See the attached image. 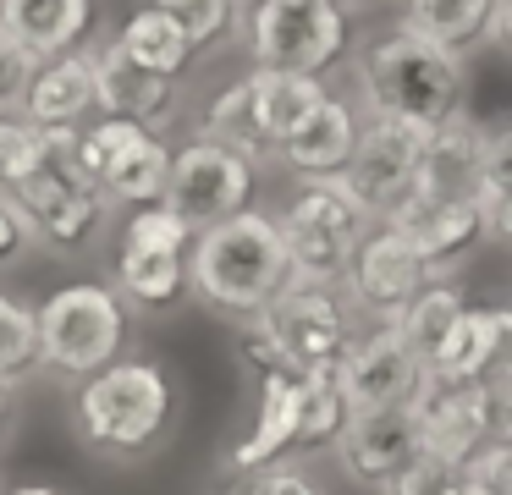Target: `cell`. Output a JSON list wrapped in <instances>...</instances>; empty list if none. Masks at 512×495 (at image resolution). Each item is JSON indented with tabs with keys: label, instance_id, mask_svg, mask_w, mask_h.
I'll return each instance as SVG.
<instances>
[{
	"label": "cell",
	"instance_id": "cell-4",
	"mask_svg": "<svg viewBox=\"0 0 512 495\" xmlns=\"http://www.w3.org/2000/svg\"><path fill=\"white\" fill-rule=\"evenodd\" d=\"M358 336V314L347 308L342 286H298L292 281L265 314L237 325V352L254 374H336L347 341Z\"/></svg>",
	"mask_w": 512,
	"mask_h": 495
},
{
	"label": "cell",
	"instance_id": "cell-39",
	"mask_svg": "<svg viewBox=\"0 0 512 495\" xmlns=\"http://www.w3.org/2000/svg\"><path fill=\"white\" fill-rule=\"evenodd\" d=\"M446 495H507V490H490V484H479V479H468L463 468H457V479H452V490Z\"/></svg>",
	"mask_w": 512,
	"mask_h": 495
},
{
	"label": "cell",
	"instance_id": "cell-37",
	"mask_svg": "<svg viewBox=\"0 0 512 495\" xmlns=\"http://www.w3.org/2000/svg\"><path fill=\"white\" fill-rule=\"evenodd\" d=\"M28 248H34V242H28V226L17 220V209L0 198V275L17 270V264L28 259Z\"/></svg>",
	"mask_w": 512,
	"mask_h": 495
},
{
	"label": "cell",
	"instance_id": "cell-15",
	"mask_svg": "<svg viewBox=\"0 0 512 495\" xmlns=\"http://www.w3.org/2000/svg\"><path fill=\"white\" fill-rule=\"evenodd\" d=\"M336 473L358 490H386L413 457H419V418L413 407H375V413H353L342 435L331 440Z\"/></svg>",
	"mask_w": 512,
	"mask_h": 495
},
{
	"label": "cell",
	"instance_id": "cell-16",
	"mask_svg": "<svg viewBox=\"0 0 512 495\" xmlns=\"http://www.w3.org/2000/svg\"><path fill=\"white\" fill-rule=\"evenodd\" d=\"M358 127H364V110H358L353 94H336L325 88V99L287 132V138L270 149V160L281 171H292V182H314V176H342L347 154L358 143Z\"/></svg>",
	"mask_w": 512,
	"mask_h": 495
},
{
	"label": "cell",
	"instance_id": "cell-31",
	"mask_svg": "<svg viewBox=\"0 0 512 495\" xmlns=\"http://www.w3.org/2000/svg\"><path fill=\"white\" fill-rule=\"evenodd\" d=\"M34 374V308L0 286V385Z\"/></svg>",
	"mask_w": 512,
	"mask_h": 495
},
{
	"label": "cell",
	"instance_id": "cell-36",
	"mask_svg": "<svg viewBox=\"0 0 512 495\" xmlns=\"http://www.w3.org/2000/svg\"><path fill=\"white\" fill-rule=\"evenodd\" d=\"M34 66L39 61L23 44H12L0 33V116H17V110H23V88H28V77H34Z\"/></svg>",
	"mask_w": 512,
	"mask_h": 495
},
{
	"label": "cell",
	"instance_id": "cell-29",
	"mask_svg": "<svg viewBox=\"0 0 512 495\" xmlns=\"http://www.w3.org/2000/svg\"><path fill=\"white\" fill-rule=\"evenodd\" d=\"M149 6L177 22V33L193 44V55L232 39V33H243V6L237 0H149Z\"/></svg>",
	"mask_w": 512,
	"mask_h": 495
},
{
	"label": "cell",
	"instance_id": "cell-3",
	"mask_svg": "<svg viewBox=\"0 0 512 495\" xmlns=\"http://www.w3.org/2000/svg\"><path fill=\"white\" fill-rule=\"evenodd\" d=\"M353 77H358V110L364 116L419 121V127H441L446 116H457L468 88L463 55L435 50V44L413 39L402 28L364 39Z\"/></svg>",
	"mask_w": 512,
	"mask_h": 495
},
{
	"label": "cell",
	"instance_id": "cell-34",
	"mask_svg": "<svg viewBox=\"0 0 512 495\" xmlns=\"http://www.w3.org/2000/svg\"><path fill=\"white\" fill-rule=\"evenodd\" d=\"M122 242H149V248H177V253H188V248H193V231L182 226L171 209L149 204V209H127Z\"/></svg>",
	"mask_w": 512,
	"mask_h": 495
},
{
	"label": "cell",
	"instance_id": "cell-12",
	"mask_svg": "<svg viewBox=\"0 0 512 495\" xmlns=\"http://www.w3.org/2000/svg\"><path fill=\"white\" fill-rule=\"evenodd\" d=\"M424 281H435V275L419 264V253L391 226H369L358 237V248H353V259H347L336 286H342L347 308L358 314V325H391L413 303V292Z\"/></svg>",
	"mask_w": 512,
	"mask_h": 495
},
{
	"label": "cell",
	"instance_id": "cell-33",
	"mask_svg": "<svg viewBox=\"0 0 512 495\" xmlns=\"http://www.w3.org/2000/svg\"><path fill=\"white\" fill-rule=\"evenodd\" d=\"M215 495H325V490H320V479L292 457V462H270V468H254V473H226V484Z\"/></svg>",
	"mask_w": 512,
	"mask_h": 495
},
{
	"label": "cell",
	"instance_id": "cell-38",
	"mask_svg": "<svg viewBox=\"0 0 512 495\" xmlns=\"http://www.w3.org/2000/svg\"><path fill=\"white\" fill-rule=\"evenodd\" d=\"M12 424H17V391L12 385H0V440L12 435Z\"/></svg>",
	"mask_w": 512,
	"mask_h": 495
},
{
	"label": "cell",
	"instance_id": "cell-13",
	"mask_svg": "<svg viewBox=\"0 0 512 495\" xmlns=\"http://www.w3.org/2000/svg\"><path fill=\"white\" fill-rule=\"evenodd\" d=\"M424 380V363L397 336V325H358L336 363V385L347 396V413H375V407H408Z\"/></svg>",
	"mask_w": 512,
	"mask_h": 495
},
{
	"label": "cell",
	"instance_id": "cell-10",
	"mask_svg": "<svg viewBox=\"0 0 512 495\" xmlns=\"http://www.w3.org/2000/svg\"><path fill=\"white\" fill-rule=\"evenodd\" d=\"M435 127H419V121H391V116H364L358 127V143L342 165V193L364 209L369 220H386L408 204L413 176H419V160L430 149Z\"/></svg>",
	"mask_w": 512,
	"mask_h": 495
},
{
	"label": "cell",
	"instance_id": "cell-30",
	"mask_svg": "<svg viewBox=\"0 0 512 495\" xmlns=\"http://www.w3.org/2000/svg\"><path fill=\"white\" fill-rule=\"evenodd\" d=\"M347 396L342 385H336V374H309L303 380V440H298V462L309 457V451H325L336 435H342L347 424Z\"/></svg>",
	"mask_w": 512,
	"mask_h": 495
},
{
	"label": "cell",
	"instance_id": "cell-21",
	"mask_svg": "<svg viewBox=\"0 0 512 495\" xmlns=\"http://www.w3.org/2000/svg\"><path fill=\"white\" fill-rule=\"evenodd\" d=\"M507 11L512 0H402V33L435 44V50H496L507 39Z\"/></svg>",
	"mask_w": 512,
	"mask_h": 495
},
{
	"label": "cell",
	"instance_id": "cell-2",
	"mask_svg": "<svg viewBox=\"0 0 512 495\" xmlns=\"http://www.w3.org/2000/svg\"><path fill=\"white\" fill-rule=\"evenodd\" d=\"M292 286V264L281 248V231L270 209L248 204L243 215L221 220V226L199 231L188 248V292L204 308L226 319H254Z\"/></svg>",
	"mask_w": 512,
	"mask_h": 495
},
{
	"label": "cell",
	"instance_id": "cell-40",
	"mask_svg": "<svg viewBox=\"0 0 512 495\" xmlns=\"http://www.w3.org/2000/svg\"><path fill=\"white\" fill-rule=\"evenodd\" d=\"M0 495H67V490H56V484H12V490H0Z\"/></svg>",
	"mask_w": 512,
	"mask_h": 495
},
{
	"label": "cell",
	"instance_id": "cell-20",
	"mask_svg": "<svg viewBox=\"0 0 512 495\" xmlns=\"http://www.w3.org/2000/svg\"><path fill=\"white\" fill-rule=\"evenodd\" d=\"M23 121H34L39 132H78L83 121H94V55L67 50L34 66L23 88Z\"/></svg>",
	"mask_w": 512,
	"mask_h": 495
},
{
	"label": "cell",
	"instance_id": "cell-41",
	"mask_svg": "<svg viewBox=\"0 0 512 495\" xmlns=\"http://www.w3.org/2000/svg\"><path fill=\"white\" fill-rule=\"evenodd\" d=\"M336 6H358V0H336Z\"/></svg>",
	"mask_w": 512,
	"mask_h": 495
},
{
	"label": "cell",
	"instance_id": "cell-23",
	"mask_svg": "<svg viewBox=\"0 0 512 495\" xmlns=\"http://www.w3.org/2000/svg\"><path fill=\"white\" fill-rule=\"evenodd\" d=\"M111 292L133 308H171L188 297V253L149 248V242H116V281Z\"/></svg>",
	"mask_w": 512,
	"mask_h": 495
},
{
	"label": "cell",
	"instance_id": "cell-24",
	"mask_svg": "<svg viewBox=\"0 0 512 495\" xmlns=\"http://www.w3.org/2000/svg\"><path fill=\"white\" fill-rule=\"evenodd\" d=\"M243 94H248V116H254V132L265 143V154L309 116L314 105L325 99V77H298V72H259L248 66L243 77Z\"/></svg>",
	"mask_w": 512,
	"mask_h": 495
},
{
	"label": "cell",
	"instance_id": "cell-26",
	"mask_svg": "<svg viewBox=\"0 0 512 495\" xmlns=\"http://www.w3.org/2000/svg\"><path fill=\"white\" fill-rule=\"evenodd\" d=\"M463 308H468V297H463V281H457V275L452 281H424L419 292H413V303L402 308L391 325H397V336L413 347V358L424 363L441 347V336L452 330V319L463 314Z\"/></svg>",
	"mask_w": 512,
	"mask_h": 495
},
{
	"label": "cell",
	"instance_id": "cell-22",
	"mask_svg": "<svg viewBox=\"0 0 512 495\" xmlns=\"http://www.w3.org/2000/svg\"><path fill=\"white\" fill-rule=\"evenodd\" d=\"M89 22H94V0H0V33L23 44L34 61L83 50Z\"/></svg>",
	"mask_w": 512,
	"mask_h": 495
},
{
	"label": "cell",
	"instance_id": "cell-11",
	"mask_svg": "<svg viewBox=\"0 0 512 495\" xmlns=\"http://www.w3.org/2000/svg\"><path fill=\"white\" fill-rule=\"evenodd\" d=\"M254 165L237 160L232 149L210 138H188L182 149H171L166 165V187H160V209L182 220V226L199 237V231L221 226V220L243 215L254 204Z\"/></svg>",
	"mask_w": 512,
	"mask_h": 495
},
{
	"label": "cell",
	"instance_id": "cell-27",
	"mask_svg": "<svg viewBox=\"0 0 512 495\" xmlns=\"http://www.w3.org/2000/svg\"><path fill=\"white\" fill-rule=\"evenodd\" d=\"M166 165H171V143L155 138V132H144V138H138L133 149L122 154V165L105 176V187H100L105 204H122V209H149V204H160Z\"/></svg>",
	"mask_w": 512,
	"mask_h": 495
},
{
	"label": "cell",
	"instance_id": "cell-19",
	"mask_svg": "<svg viewBox=\"0 0 512 495\" xmlns=\"http://www.w3.org/2000/svg\"><path fill=\"white\" fill-rule=\"evenodd\" d=\"M303 440V380L298 374H259L254 429L226 451V473H254L270 462H292Z\"/></svg>",
	"mask_w": 512,
	"mask_h": 495
},
{
	"label": "cell",
	"instance_id": "cell-35",
	"mask_svg": "<svg viewBox=\"0 0 512 495\" xmlns=\"http://www.w3.org/2000/svg\"><path fill=\"white\" fill-rule=\"evenodd\" d=\"M452 479H457L452 462H441V457H430V451H419V457H413L408 468H402L380 495H446V490H452Z\"/></svg>",
	"mask_w": 512,
	"mask_h": 495
},
{
	"label": "cell",
	"instance_id": "cell-8",
	"mask_svg": "<svg viewBox=\"0 0 512 495\" xmlns=\"http://www.w3.org/2000/svg\"><path fill=\"white\" fill-rule=\"evenodd\" d=\"M248 61L259 72H298V77H325V66H336L347 55L353 22L347 6L336 0H259L254 11H243Z\"/></svg>",
	"mask_w": 512,
	"mask_h": 495
},
{
	"label": "cell",
	"instance_id": "cell-9",
	"mask_svg": "<svg viewBox=\"0 0 512 495\" xmlns=\"http://www.w3.org/2000/svg\"><path fill=\"white\" fill-rule=\"evenodd\" d=\"M512 380L507 369H496L490 380L474 385H441V380H419L413 391V418H419V451L463 468L474 451L512 440Z\"/></svg>",
	"mask_w": 512,
	"mask_h": 495
},
{
	"label": "cell",
	"instance_id": "cell-14",
	"mask_svg": "<svg viewBox=\"0 0 512 495\" xmlns=\"http://www.w3.org/2000/svg\"><path fill=\"white\" fill-rule=\"evenodd\" d=\"M375 226L397 231V237L419 253V264L435 275V281H452V275L485 248V226H479L474 198H424V193H413L397 215L375 220Z\"/></svg>",
	"mask_w": 512,
	"mask_h": 495
},
{
	"label": "cell",
	"instance_id": "cell-1",
	"mask_svg": "<svg viewBox=\"0 0 512 495\" xmlns=\"http://www.w3.org/2000/svg\"><path fill=\"white\" fill-rule=\"evenodd\" d=\"M177 413L182 391L155 358H116L72 391V435L89 457L105 462H138L160 451Z\"/></svg>",
	"mask_w": 512,
	"mask_h": 495
},
{
	"label": "cell",
	"instance_id": "cell-6",
	"mask_svg": "<svg viewBox=\"0 0 512 495\" xmlns=\"http://www.w3.org/2000/svg\"><path fill=\"white\" fill-rule=\"evenodd\" d=\"M281 231V248H287V264H292V281L298 286H336L353 259L358 237H364L375 220L342 193L336 176H314V182H298L281 209H270Z\"/></svg>",
	"mask_w": 512,
	"mask_h": 495
},
{
	"label": "cell",
	"instance_id": "cell-5",
	"mask_svg": "<svg viewBox=\"0 0 512 495\" xmlns=\"http://www.w3.org/2000/svg\"><path fill=\"white\" fill-rule=\"evenodd\" d=\"M127 330L133 314L111 292V281H67L45 303H34V369L61 385H78L122 358Z\"/></svg>",
	"mask_w": 512,
	"mask_h": 495
},
{
	"label": "cell",
	"instance_id": "cell-25",
	"mask_svg": "<svg viewBox=\"0 0 512 495\" xmlns=\"http://www.w3.org/2000/svg\"><path fill=\"white\" fill-rule=\"evenodd\" d=\"M111 50L122 55L127 66H138V72H149V77H177V83H182V72L193 66V44L182 39L177 22L160 17L155 6H138L133 17H127L122 28L111 33Z\"/></svg>",
	"mask_w": 512,
	"mask_h": 495
},
{
	"label": "cell",
	"instance_id": "cell-32",
	"mask_svg": "<svg viewBox=\"0 0 512 495\" xmlns=\"http://www.w3.org/2000/svg\"><path fill=\"white\" fill-rule=\"evenodd\" d=\"M45 132L23 116H0V193L17 187L23 176H34L45 165Z\"/></svg>",
	"mask_w": 512,
	"mask_h": 495
},
{
	"label": "cell",
	"instance_id": "cell-17",
	"mask_svg": "<svg viewBox=\"0 0 512 495\" xmlns=\"http://www.w3.org/2000/svg\"><path fill=\"white\" fill-rule=\"evenodd\" d=\"M94 55V116H122L133 127L166 138L182 121V83L177 77H149L138 66H127L111 44H100Z\"/></svg>",
	"mask_w": 512,
	"mask_h": 495
},
{
	"label": "cell",
	"instance_id": "cell-7",
	"mask_svg": "<svg viewBox=\"0 0 512 495\" xmlns=\"http://www.w3.org/2000/svg\"><path fill=\"white\" fill-rule=\"evenodd\" d=\"M45 165L34 176H23L17 187H6V204L17 209V220L28 226V242L50 253H83L111 220V204H105L100 187H89L78 171H72L67 149L72 132H45Z\"/></svg>",
	"mask_w": 512,
	"mask_h": 495
},
{
	"label": "cell",
	"instance_id": "cell-28",
	"mask_svg": "<svg viewBox=\"0 0 512 495\" xmlns=\"http://www.w3.org/2000/svg\"><path fill=\"white\" fill-rule=\"evenodd\" d=\"M199 138H210V143H221V149H232L237 160H248L254 171L270 160V154H265V143H259V132H254V116H248L243 77H237L232 88H221V94L210 99V110H204V127H199Z\"/></svg>",
	"mask_w": 512,
	"mask_h": 495
},
{
	"label": "cell",
	"instance_id": "cell-18",
	"mask_svg": "<svg viewBox=\"0 0 512 495\" xmlns=\"http://www.w3.org/2000/svg\"><path fill=\"white\" fill-rule=\"evenodd\" d=\"M507 341H512V308L501 303H468L441 336V347L424 358V380L441 385H474L507 369Z\"/></svg>",
	"mask_w": 512,
	"mask_h": 495
}]
</instances>
